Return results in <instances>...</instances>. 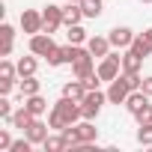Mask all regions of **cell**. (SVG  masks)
I'll return each instance as SVG.
<instances>
[{
	"label": "cell",
	"instance_id": "6da1fadb",
	"mask_svg": "<svg viewBox=\"0 0 152 152\" xmlns=\"http://www.w3.org/2000/svg\"><path fill=\"white\" fill-rule=\"evenodd\" d=\"M78 119H84L81 102H75V99H66V96H60V99L54 102L51 113H48V125H51L54 131H63V128L75 125Z\"/></svg>",
	"mask_w": 152,
	"mask_h": 152
},
{
	"label": "cell",
	"instance_id": "7a4b0ae2",
	"mask_svg": "<svg viewBox=\"0 0 152 152\" xmlns=\"http://www.w3.org/2000/svg\"><path fill=\"white\" fill-rule=\"evenodd\" d=\"M63 134H66V140H69V149H72L75 143H96V137H99V128L93 125V119H84V122H75V125L63 128Z\"/></svg>",
	"mask_w": 152,
	"mask_h": 152
},
{
	"label": "cell",
	"instance_id": "3957f363",
	"mask_svg": "<svg viewBox=\"0 0 152 152\" xmlns=\"http://www.w3.org/2000/svg\"><path fill=\"white\" fill-rule=\"evenodd\" d=\"M96 75H99V78L104 81V84H110V81H116L119 78V75H122V54L116 51H110L107 57H102V63L96 66Z\"/></svg>",
	"mask_w": 152,
	"mask_h": 152
},
{
	"label": "cell",
	"instance_id": "277c9868",
	"mask_svg": "<svg viewBox=\"0 0 152 152\" xmlns=\"http://www.w3.org/2000/svg\"><path fill=\"white\" fill-rule=\"evenodd\" d=\"M107 102V93L102 90H87V96L81 99V110H84V119H96L102 113V104Z\"/></svg>",
	"mask_w": 152,
	"mask_h": 152
},
{
	"label": "cell",
	"instance_id": "5b68a950",
	"mask_svg": "<svg viewBox=\"0 0 152 152\" xmlns=\"http://www.w3.org/2000/svg\"><path fill=\"white\" fill-rule=\"evenodd\" d=\"M96 72V63H93V54L87 51V48H81V54H78V60L72 63V75L78 81H84V78H90V75Z\"/></svg>",
	"mask_w": 152,
	"mask_h": 152
},
{
	"label": "cell",
	"instance_id": "8992f818",
	"mask_svg": "<svg viewBox=\"0 0 152 152\" xmlns=\"http://www.w3.org/2000/svg\"><path fill=\"white\" fill-rule=\"evenodd\" d=\"M128 93H134V90L128 87V81L119 75V78H116V81H110V87H107V102H110V104H125Z\"/></svg>",
	"mask_w": 152,
	"mask_h": 152
},
{
	"label": "cell",
	"instance_id": "52a82bcc",
	"mask_svg": "<svg viewBox=\"0 0 152 152\" xmlns=\"http://www.w3.org/2000/svg\"><path fill=\"white\" fill-rule=\"evenodd\" d=\"M48 134H51V125H48V122H42L39 116H36V119H33V122H30V125L24 128V137H27V140H30L33 146H42Z\"/></svg>",
	"mask_w": 152,
	"mask_h": 152
},
{
	"label": "cell",
	"instance_id": "ba28073f",
	"mask_svg": "<svg viewBox=\"0 0 152 152\" xmlns=\"http://www.w3.org/2000/svg\"><path fill=\"white\" fill-rule=\"evenodd\" d=\"M57 45H54V39H51V33H36V36H30V54H36V57H48L51 51H54Z\"/></svg>",
	"mask_w": 152,
	"mask_h": 152
},
{
	"label": "cell",
	"instance_id": "9c48e42d",
	"mask_svg": "<svg viewBox=\"0 0 152 152\" xmlns=\"http://www.w3.org/2000/svg\"><path fill=\"white\" fill-rule=\"evenodd\" d=\"M42 21H45V33H54L57 27H63V6H54V3H48L45 9H42Z\"/></svg>",
	"mask_w": 152,
	"mask_h": 152
},
{
	"label": "cell",
	"instance_id": "30bf717a",
	"mask_svg": "<svg viewBox=\"0 0 152 152\" xmlns=\"http://www.w3.org/2000/svg\"><path fill=\"white\" fill-rule=\"evenodd\" d=\"M42 27H45L42 12H36V9H24V12H21V30H24V33L36 36V33H42Z\"/></svg>",
	"mask_w": 152,
	"mask_h": 152
},
{
	"label": "cell",
	"instance_id": "8fae6325",
	"mask_svg": "<svg viewBox=\"0 0 152 152\" xmlns=\"http://www.w3.org/2000/svg\"><path fill=\"white\" fill-rule=\"evenodd\" d=\"M107 39H110V45H113V48L125 51V48H131V42H134V33H131L128 27H113V30L107 33Z\"/></svg>",
	"mask_w": 152,
	"mask_h": 152
},
{
	"label": "cell",
	"instance_id": "7c38bea8",
	"mask_svg": "<svg viewBox=\"0 0 152 152\" xmlns=\"http://www.w3.org/2000/svg\"><path fill=\"white\" fill-rule=\"evenodd\" d=\"M87 51L102 60V57L110 54V39H107V36H90V39H87Z\"/></svg>",
	"mask_w": 152,
	"mask_h": 152
},
{
	"label": "cell",
	"instance_id": "4fadbf2b",
	"mask_svg": "<svg viewBox=\"0 0 152 152\" xmlns=\"http://www.w3.org/2000/svg\"><path fill=\"white\" fill-rule=\"evenodd\" d=\"M81 18H84V9H81V3H69L63 6V27H72V24H81Z\"/></svg>",
	"mask_w": 152,
	"mask_h": 152
},
{
	"label": "cell",
	"instance_id": "5bb4252c",
	"mask_svg": "<svg viewBox=\"0 0 152 152\" xmlns=\"http://www.w3.org/2000/svg\"><path fill=\"white\" fill-rule=\"evenodd\" d=\"M140 69H143V57H137L131 48H125V54H122V72L140 75Z\"/></svg>",
	"mask_w": 152,
	"mask_h": 152
},
{
	"label": "cell",
	"instance_id": "9a60e30c",
	"mask_svg": "<svg viewBox=\"0 0 152 152\" xmlns=\"http://www.w3.org/2000/svg\"><path fill=\"white\" fill-rule=\"evenodd\" d=\"M143 104H149V96H146L143 90H134V93H128V99H125V110H128L131 116H134V113H137Z\"/></svg>",
	"mask_w": 152,
	"mask_h": 152
},
{
	"label": "cell",
	"instance_id": "2e32d148",
	"mask_svg": "<svg viewBox=\"0 0 152 152\" xmlns=\"http://www.w3.org/2000/svg\"><path fill=\"white\" fill-rule=\"evenodd\" d=\"M42 149H45V152H63V149H69V140H66L63 131H60V134H48L45 143H42Z\"/></svg>",
	"mask_w": 152,
	"mask_h": 152
},
{
	"label": "cell",
	"instance_id": "e0dca14e",
	"mask_svg": "<svg viewBox=\"0 0 152 152\" xmlns=\"http://www.w3.org/2000/svg\"><path fill=\"white\" fill-rule=\"evenodd\" d=\"M63 96L66 99H75V102H81L84 96H87V87H84V81H69V84H63Z\"/></svg>",
	"mask_w": 152,
	"mask_h": 152
},
{
	"label": "cell",
	"instance_id": "ac0fdd59",
	"mask_svg": "<svg viewBox=\"0 0 152 152\" xmlns=\"http://www.w3.org/2000/svg\"><path fill=\"white\" fill-rule=\"evenodd\" d=\"M24 107H27L33 116H42V113L48 110V102H45V99L36 93V96H24Z\"/></svg>",
	"mask_w": 152,
	"mask_h": 152
},
{
	"label": "cell",
	"instance_id": "d6986e66",
	"mask_svg": "<svg viewBox=\"0 0 152 152\" xmlns=\"http://www.w3.org/2000/svg\"><path fill=\"white\" fill-rule=\"evenodd\" d=\"M33 119H36V116H33V113H30V110H27V107L21 104V107H18V110L12 113V119H9V122H12V128H21V131H24V128H27V125H30Z\"/></svg>",
	"mask_w": 152,
	"mask_h": 152
},
{
	"label": "cell",
	"instance_id": "ffe728a7",
	"mask_svg": "<svg viewBox=\"0 0 152 152\" xmlns=\"http://www.w3.org/2000/svg\"><path fill=\"white\" fill-rule=\"evenodd\" d=\"M131 51H134L137 57H143V60H146V57L152 54V42H149V36H146V33L134 36V42H131Z\"/></svg>",
	"mask_w": 152,
	"mask_h": 152
},
{
	"label": "cell",
	"instance_id": "44dd1931",
	"mask_svg": "<svg viewBox=\"0 0 152 152\" xmlns=\"http://www.w3.org/2000/svg\"><path fill=\"white\" fill-rule=\"evenodd\" d=\"M39 90H42V84L36 81V75H27V78L18 81V93H21V96H36Z\"/></svg>",
	"mask_w": 152,
	"mask_h": 152
},
{
	"label": "cell",
	"instance_id": "7402d4cb",
	"mask_svg": "<svg viewBox=\"0 0 152 152\" xmlns=\"http://www.w3.org/2000/svg\"><path fill=\"white\" fill-rule=\"evenodd\" d=\"M81 9H84V18H99L104 12L102 0H81Z\"/></svg>",
	"mask_w": 152,
	"mask_h": 152
},
{
	"label": "cell",
	"instance_id": "603a6c76",
	"mask_svg": "<svg viewBox=\"0 0 152 152\" xmlns=\"http://www.w3.org/2000/svg\"><path fill=\"white\" fill-rule=\"evenodd\" d=\"M15 75H18V63L12 60H0V81H15Z\"/></svg>",
	"mask_w": 152,
	"mask_h": 152
},
{
	"label": "cell",
	"instance_id": "cb8c5ba5",
	"mask_svg": "<svg viewBox=\"0 0 152 152\" xmlns=\"http://www.w3.org/2000/svg\"><path fill=\"white\" fill-rule=\"evenodd\" d=\"M36 66H39V63H36V54H33V57H21V60H18V75H21V78L36 75Z\"/></svg>",
	"mask_w": 152,
	"mask_h": 152
},
{
	"label": "cell",
	"instance_id": "d4e9b609",
	"mask_svg": "<svg viewBox=\"0 0 152 152\" xmlns=\"http://www.w3.org/2000/svg\"><path fill=\"white\" fill-rule=\"evenodd\" d=\"M66 30H69L66 36H69V42H72V45H81V42H87V30H84L81 24H72V27H66Z\"/></svg>",
	"mask_w": 152,
	"mask_h": 152
},
{
	"label": "cell",
	"instance_id": "484cf974",
	"mask_svg": "<svg viewBox=\"0 0 152 152\" xmlns=\"http://www.w3.org/2000/svg\"><path fill=\"white\" fill-rule=\"evenodd\" d=\"M137 143L140 146H152V122H143L137 128Z\"/></svg>",
	"mask_w": 152,
	"mask_h": 152
},
{
	"label": "cell",
	"instance_id": "4316f807",
	"mask_svg": "<svg viewBox=\"0 0 152 152\" xmlns=\"http://www.w3.org/2000/svg\"><path fill=\"white\" fill-rule=\"evenodd\" d=\"M12 102H9V96H0V119H12Z\"/></svg>",
	"mask_w": 152,
	"mask_h": 152
},
{
	"label": "cell",
	"instance_id": "83f0119b",
	"mask_svg": "<svg viewBox=\"0 0 152 152\" xmlns=\"http://www.w3.org/2000/svg\"><path fill=\"white\" fill-rule=\"evenodd\" d=\"M134 119H137V125H143V122H152V104H143V107L134 113Z\"/></svg>",
	"mask_w": 152,
	"mask_h": 152
},
{
	"label": "cell",
	"instance_id": "f1b7e54d",
	"mask_svg": "<svg viewBox=\"0 0 152 152\" xmlns=\"http://www.w3.org/2000/svg\"><path fill=\"white\" fill-rule=\"evenodd\" d=\"M30 149H33V143L24 137V140H12V149L9 152H30Z\"/></svg>",
	"mask_w": 152,
	"mask_h": 152
},
{
	"label": "cell",
	"instance_id": "f546056e",
	"mask_svg": "<svg viewBox=\"0 0 152 152\" xmlns=\"http://www.w3.org/2000/svg\"><path fill=\"white\" fill-rule=\"evenodd\" d=\"M9 149H12V137L6 128H0V152H9Z\"/></svg>",
	"mask_w": 152,
	"mask_h": 152
},
{
	"label": "cell",
	"instance_id": "4dcf8cb0",
	"mask_svg": "<svg viewBox=\"0 0 152 152\" xmlns=\"http://www.w3.org/2000/svg\"><path fill=\"white\" fill-rule=\"evenodd\" d=\"M0 39H3V42H12V39H15V27H12V24H0Z\"/></svg>",
	"mask_w": 152,
	"mask_h": 152
},
{
	"label": "cell",
	"instance_id": "1f68e13d",
	"mask_svg": "<svg viewBox=\"0 0 152 152\" xmlns=\"http://www.w3.org/2000/svg\"><path fill=\"white\" fill-rule=\"evenodd\" d=\"M12 87H15V81H0V96H9Z\"/></svg>",
	"mask_w": 152,
	"mask_h": 152
},
{
	"label": "cell",
	"instance_id": "d6a6232c",
	"mask_svg": "<svg viewBox=\"0 0 152 152\" xmlns=\"http://www.w3.org/2000/svg\"><path fill=\"white\" fill-rule=\"evenodd\" d=\"M140 90H143V93H146V96L152 99V75H149V78H143V84H140Z\"/></svg>",
	"mask_w": 152,
	"mask_h": 152
},
{
	"label": "cell",
	"instance_id": "836d02e7",
	"mask_svg": "<svg viewBox=\"0 0 152 152\" xmlns=\"http://www.w3.org/2000/svg\"><path fill=\"white\" fill-rule=\"evenodd\" d=\"M12 54V42H3V45H0V57H9Z\"/></svg>",
	"mask_w": 152,
	"mask_h": 152
},
{
	"label": "cell",
	"instance_id": "e575fe53",
	"mask_svg": "<svg viewBox=\"0 0 152 152\" xmlns=\"http://www.w3.org/2000/svg\"><path fill=\"white\" fill-rule=\"evenodd\" d=\"M146 36H149V42H152V27H149V30H146Z\"/></svg>",
	"mask_w": 152,
	"mask_h": 152
},
{
	"label": "cell",
	"instance_id": "d590c367",
	"mask_svg": "<svg viewBox=\"0 0 152 152\" xmlns=\"http://www.w3.org/2000/svg\"><path fill=\"white\" fill-rule=\"evenodd\" d=\"M140 3H152V0H140Z\"/></svg>",
	"mask_w": 152,
	"mask_h": 152
},
{
	"label": "cell",
	"instance_id": "8d00e7d4",
	"mask_svg": "<svg viewBox=\"0 0 152 152\" xmlns=\"http://www.w3.org/2000/svg\"><path fill=\"white\" fill-rule=\"evenodd\" d=\"M72 3H81V0H72Z\"/></svg>",
	"mask_w": 152,
	"mask_h": 152
}]
</instances>
